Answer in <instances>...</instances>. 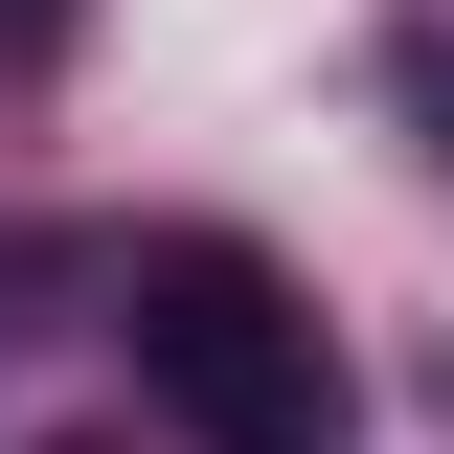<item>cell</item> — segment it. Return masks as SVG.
Returning <instances> with one entry per match:
<instances>
[{
	"mask_svg": "<svg viewBox=\"0 0 454 454\" xmlns=\"http://www.w3.org/2000/svg\"><path fill=\"white\" fill-rule=\"evenodd\" d=\"M409 114H432V160H454V46H409Z\"/></svg>",
	"mask_w": 454,
	"mask_h": 454,
	"instance_id": "obj_3",
	"label": "cell"
},
{
	"mask_svg": "<svg viewBox=\"0 0 454 454\" xmlns=\"http://www.w3.org/2000/svg\"><path fill=\"white\" fill-rule=\"evenodd\" d=\"M46 46H68V0H0V68H46Z\"/></svg>",
	"mask_w": 454,
	"mask_h": 454,
	"instance_id": "obj_2",
	"label": "cell"
},
{
	"mask_svg": "<svg viewBox=\"0 0 454 454\" xmlns=\"http://www.w3.org/2000/svg\"><path fill=\"white\" fill-rule=\"evenodd\" d=\"M114 340H137V409H160L182 454H340L364 432L318 295H295L250 227H160V250L114 273Z\"/></svg>",
	"mask_w": 454,
	"mask_h": 454,
	"instance_id": "obj_1",
	"label": "cell"
}]
</instances>
